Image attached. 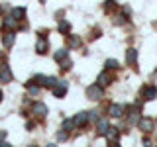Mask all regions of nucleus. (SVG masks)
Wrapping results in <instances>:
<instances>
[{"label": "nucleus", "instance_id": "obj_1", "mask_svg": "<svg viewBox=\"0 0 157 147\" xmlns=\"http://www.w3.org/2000/svg\"><path fill=\"white\" fill-rule=\"evenodd\" d=\"M86 96H88V100H102V96H104V88H102L100 85H92V86H88L86 88Z\"/></svg>", "mask_w": 157, "mask_h": 147}, {"label": "nucleus", "instance_id": "obj_2", "mask_svg": "<svg viewBox=\"0 0 157 147\" xmlns=\"http://www.w3.org/2000/svg\"><path fill=\"white\" fill-rule=\"evenodd\" d=\"M12 69H10V65L6 61H2L0 63V82H2V85H6V82H10L12 81Z\"/></svg>", "mask_w": 157, "mask_h": 147}, {"label": "nucleus", "instance_id": "obj_3", "mask_svg": "<svg viewBox=\"0 0 157 147\" xmlns=\"http://www.w3.org/2000/svg\"><path fill=\"white\" fill-rule=\"evenodd\" d=\"M137 127H140L144 134H151L153 127H155V120H153V118H141L140 124H137Z\"/></svg>", "mask_w": 157, "mask_h": 147}, {"label": "nucleus", "instance_id": "obj_4", "mask_svg": "<svg viewBox=\"0 0 157 147\" xmlns=\"http://www.w3.org/2000/svg\"><path fill=\"white\" fill-rule=\"evenodd\" d=\"M32 114L36 118H45L47 116V104H43V102H36V104H32Z\"/></svg>", "mask_w": 157, "mask_h": 147}, {"label": "nucleus", "instance_id": "obj_5", "mask_svg": "<svg viewBox=\"0 0 157 147\" xmlns=\"http://www.w3.org/2000/svg\"><path fill=\"white\" fill-rule=\"evenodd\" d=\"M128 120H130V124H140L141 112H140L137 106H130V108H128Z\"/></svg>", "mask_w": 157, "mask_h": 147}, {"label": "nucleus", "instance_id": "obj_6", "mask_svg": "<svg viewBox=\"0 0 157 147\" xmlns=\"http://www.w3.org/2000/svg\"><path fill=\"white\" fill-rule=\"evenodd\" d=\"M141 98L144 100H153V98H157V86L153 85H147L141 88Z\"/></svg>", "mask_w": 157, "mask_h": 147}, {"label": "nucleus", "instance_id": "obj_7", "mask_svg": "<svg viewBox=\"0 0 157 147\" xmlns=\"http://www.w3.org/2000/svg\"><path fill=\"white\" fill-rule=\"evenodd\" d=\"M108 114H110L112 118H122L126 114V104H112L110 108H108Z\"/></svg>", "mask_w": 157, "mask_h": 147}, {"label": "nucleus", "instance_id": "obj_8", "mask_svg": "<svg viewBox=\"0 0 157 147\" xmlns=\"http://www.w3.org/2000/svg\"><path fill=\"white\" fill-rule=\"evenodd\" d=\"M67 82L65 81H63V82H57V86H53V96H55V98H63V96H65L67 94Z\"/></svg>", "mask_w": 157, "mask_h": 147}, {"label": "nucleus", "instance_id": "obj_9", "mask_svg": "<svg viewBox=\"0 0 157 147\" xmlns=\"http://www.w3.org/2000/svg\"><path fill=\"white\" fill-rule=\"evenodd\" d=\"M88 118H90V114H88V112H78V114L73 118V120H75L77 127H82V126L88 124Z\"/></svg>", "mask_w": 157, "mask_h": 147}, {"label": "nucleus", "instance_id": "obj_10", "mask_svg": "<svg viewBox=\"0 0 157 147\" xmlns=\"http://www.w3.org/2000/svg\"><path fill=\"white\" fill-rule=\"evenodd\" d=\"M47 47H49V43H47L43 37H39L37 43H36V51L39 53V55H43V53H47Z\"/></svg>", "mask_w": 157, "mask_h": 147}, {"label": "nucleus", "instance_id": "obj_11", "mask_svg": "<svg viewBox=\"0 0 157 147\" xmlns=\"http://www.w3.org/2000/svg\"><path fill=\"white\" fill-rule=\"evenodd\" d=\"M4 47H12L14 45V41H16V33H14V32H8V33H4Z\"/></svg>", "mask_w": 157, "mask_h": 147}, {"label": "nucleus", "instance_id": "obj_12", "mask_svg": "<svg viewBox=\"0 0 157 147\" xmlns=\"http://www.w3.org/2000/svg\"><path fill=\"white\" fill-rule=\"evenodd\" d=\"M110 82H112V77L108 75V73H100V77H98L96 85H100L102 88H104V86H108V85H110Z\"/></svg>", "mask_w": 157, "mask_h": 147}, {"label": "nucleus", "instance_id": "obj_13", "mask_svg": "<svg viewBox=\"0 0 157 147\" xmlns=\"http://www.w3.org/2000/svg\"><path fill=\"white\" fill-rule=\"evenodd\" d=\"M108 127H110V120H98L96 130H98V134H100V135H106Z\"/></svg>", "mask_w": 157, "mask_h": 147}, {"label": "nucleus", "instance_id": "obj_14", "mask_svg": "<svg viewBox=\"0 0 157 147\" xmlns=\"http://www.w3.org/2000/svg\"><path fill=\"white\" fill-rule=\"evenodd\" d=\"M136 59H137V51L136 49H128L126 51V63L128 65H136Z\"/></svg>", "mask_w": 157, "mask_h": 147}, {"label": "nucleus", "instance_id": "obj_15", "mask_svg": "<svg viewBox=\"0 0 157 147\" xmlns=\"http://www.w3.org/2000/svg\"><path fill=\"white\" fill-rule=\"evenodd\" d=\"M69 55V47H63V49H57L55 51V61L57 63H61V61H65Z\"/></svg>", "mask_w": 157, "mask_h": 147}, {"label": "nucleus", "instance_id": "obj_16", "mask_svg": "<svg viewBox=\"0 0 157 147\" xmlns=\"http://www.w3.org/2000/svg\"><path fill=\"white\" fill-rule=\"evenodd\" d=\"M18 26V20L14 18V16H8V18H4V28L6 29H14Z\"/></svg>", "mask_w": 157, "mask_h": 147}, {"label": "nucleus", "instance_id": "obj_17", "mask_svg": "<svg viewBox=\"0 0 157 147\" xmlns=\"http://www.w3.org/2000/svg\"><path fill=\"white\" fill-rule=\"evenodd\" d=\"M57 29L63 33V36H69V33H71V24L63 20V22H59V28H57Z\"/></svg>", "mask_w": 157, "mask_h": 147}, {"label": "nucleus", "instance_id": "obj_18", "mask_svg": "<svg viewBox=\"0 0 157 147\" xmlns=\"http://www.w3.org/2000/svg\"><path fill=\"white\" fill-rule=\"evenodd\" d=\"M26 88H28L29 94H33V96H37V94H39V86H37V82H33V81H29L28 85H26Z\"/></svg>", "mask_w": 157, "mask_h": 147}, {"label": "nucleus", "instance_id": "obj_19", "mask_svg": "<svg viewBox=\"0 0 157 147\" xmlns=\"http://www.w3.org/2000/svg\"><path fill=\"white\" fill-rule=\"evenodd\" d=\"M69 47H71V49H78V47H81V37L69 36Z\"/></svg>", "mask_w": 157, "mask_h": 147}, {"label": "nucleus", "instance_id": "obj_20", "mask_svg": "<svg viewBox=\"0 0 157 147\" xmlns=\"http://www.w3.org/2000/svg\"><path fill=\"white\" fill-rule=\"evenodd\" d=\"M12 16L16 18L18 22H20V20H24V16H26V8H14L12 10Z\"/></svg>", "mask_w": 157, "mask_h": 147}, {"label": "nucleus", "instance_id": "obj_21", "mask_svg": "<svg viewBox=\"0 0 157 147\" xmlns=\"http://www.w3.org/2000/svg\"><path fill=\"white\" fill-rule=\"evenodd\" d=\"M106 137H108V139H118V137H120V131H118L116 130V127H108V131H106Z\"/></svg>", "mask_w": 157, "mask_h": 147}, {"label": "nucleus", "instance_id": "obj_22", "mask_svg": "<svg viewBox=\"0 0 157 147\" xmlns=\"http://www.w3.org/2000/svg\"><path fill=\"white\" fill-rule=\"evenodd\" d=\"M73 127H77V124H75V120H73V118H69V120L63 122V130H65V131H71Z\"/></svg>", "mask_w": 157, "mask_h": 147}, {"label": "nucleus", "instance_id": "obj_23", "mask_svg": "<svg viewBox=\"0 0 157 147\" xmlns=\"http://www.w3.org/2000/svg\"><path fill=\"white\" fill-rule=\"evenodd\" d=\"M104 8H106V12H114V10L118 8L116 0H106V2H104Z\"/></svg>", "mask_w": 157, "mask_h": 147}, {"label": "nucleus", "instance_id": "obj_24", "mask_svg": "<svg viewBox=\"0 0 157 147\" xmlns=\"http://www.w3.org/2000/svg\"><path fill=\"white\" fill-rule=\"evenodd\" d=\"M32 81H33V82H37L39 86H45V82H47V77H43V75H36V77L32 78Z\"/></svg>", "mask_w": 157, "mask_h": 147}, {"label": "nucleus", "instance_id": "obj_25", "mask_svg": "<svg viewBox=\"0 0 157 147\" xmlns=\"http://www.w3.org/2000/svg\"><path fill=\"white\" fill-rule=\"evenodd\" d=\"M106 69H120V63L116 59H108L106 61Z\"/></svg>", "mask_w": 157, "mask_h": 147}, {"label": "nucleus", "instance_id": "obj_26", "mask_svg": "<svg viewBox=\"0 0 157 147\" xmlns=\"http://www.w3.org/2000/svg\"><path fill=\"white\" fill-rule=\"evenodd\" d=\"M67 139H69V131L59 130V134H57V141H67Z\"/></svg>", "mask_w": 157, "mask_h": 147}, {"label": "nucleus", "instance_id": "obj_27", "mask_svg": "<svg viewBox=\"0 0 157 147\" xmlns=\"http://www.w3.org/2000/svg\"><path fill=\"white\" fill-rule=\"evenodd\" d=\"M73 67V61H71V59H65V61H61V69H63V71H69V69H71Z\"/></svg>", "mask_w": 157, "mask_h": 147}, {"label": "nucleus", "instance_id": "obj_28", "mask_svg": "<svg viewBox=\"0 0 157 147\" xmlns=\"http://www.w3.org/2000/svg\"><path fill=\"white\" fill-rule=\"evenodd\" d=\"M51 88V86H57V81H55V78H53V77H47V82H45V88Z\"/></svg>", "mask_w": 157, "mask_h": 147}, {"label": "nucleus", "instance_id": "obj_29", "mask_svg": "<svg viewBox=\"0 0 157 147\" xmlns=\"http://www.w3.org/2000/svg\"><path fill=\"white\" fill-rule=\"evenodd\" d=\"M108 147H120L118 139H108Z\"/></svg>", "mask_w": 157, "mask_h": 147}, {"label": "nucleus", "instance_id": "obj_30", "mask_svg": "<svg viewBox=\"0 0 157 147\" xmlns=\"http://www.w3.org/2000/svg\"><path fill=\"white\" fill-rule=\"evenodd\" d=\"M90 120L92 122H98V114H96V112H90Z\"/></svg>", "mask_w": 157, "mask_h": 147}, {"label": "nucleus", "instance_id": "obj_31", "mask_svg": "<svg viewBox=\"0 0 157 147\" xmlns=\"http://www.w3.org/2000/svg\"><path fill=\"white\" fill-rule=\"evenodd\" d=\"M0 147H10V145H8V143H6V141H4V139H2V141H0Z\"/></svg>", "mask_w": 157, "mask_h": 147}, {"label": "nucleus", "instance_id": "obj_32", "mask_svg": "<svg viewBox=\"0 0 157 147\" xmlns=\"http://www.w3.org/2000/svg\"><path fill=\"white\" fill-rule=\"evenodd\" d=\"M4 61V53H0V63H2Z\"/></svg>", "mask_w": 157, "mask_h": 147}, {"label": "nucleus", "instance_id": "obj_33", "mask_svg": "<svg viewBox=\"0 0 157 147\" xmlns=\"http://www.w3.org/2000/svg\"><path fill=\"white\" fill-rule=\"evenodd\" d=\"M2 96H4V94H2V90H0V102H2Z\"/></svg>", "mask_w": 157, "mask_h": 147}, {"label": "nucleus", "instance_id": "obj_34", "mask_svg": "<svg viewBox=\"0 0 157 147\" xmlns=\"http://www.w3.org/2000/svg\"><path fill=\"white\" fill-rule=\"evenodd\" d=\"M47 147H57V145H53V143H49V145H47Z\"/></svg>", "mask_w": 157, "mask_h": 147}, {"label": "nucleus", "instance_id": "obj_35", "mask_svg": "<svg viewBox=\"0 0 157 147\" xmlns=\"http://www.w3.org/2000/svg\"><path fill=\"white\" fill-rule=\"evenodd\" d=\"M39 2H41V4H43V2H45V0H39Z\"/></svg>", "mask_w": 157, "mask_h": 147}, {"label": "nucleus", "instance_id": "obj_36", "mask_svg": "<svg viewBox=\"0 0 157 147\" xmlns=\"http://www.w3.org/2000/svg\"><path fill=\"white\" fill-rule=\"evenodd\" d=\"M29 147H36V145H29Z\"/></svg>", "mask_w": 157, "mask_h": 147}]
</instances>
